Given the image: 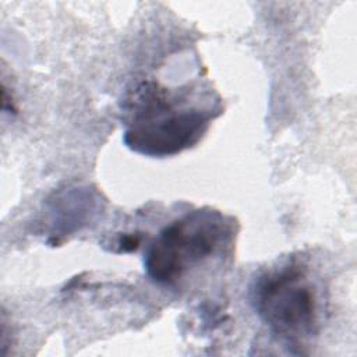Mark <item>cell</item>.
I'll return each mask as SVG.
<instances>
[{
  "instance_id": "6da1fadb",
  "label": "cell",
  "mask_w": 357,
  "mask_h": 357,
  "mask_svg": "<svg viewBox=\"0 0 357 357\" xmlns=\"http://www.w3.org/2000/svg\"><path fill=\"white\" fill-rule=\"evenodd\" d=\"M126 109V146L156 158L170 156L194 145L213 117L211 110L170 102L166 91L152 81H144L134 89Z\"/></svg>"
},
{
  "instance_id": "7a4b0ae2",
  "label": "cell",
  "mask_w": 357,
  "mask_h": 357,
  "mask_svg": "<svg viewBox=\"0 0 357 357\" xmlns=\"http://www.w3.org/2000/svg\"><path fill=\"white\" fill-rule=\"evenodd\" d=\"M251 304L271 332L284 340L298 342L318 331V290L301 264L289 262L262 273L251 287Z\"/></svg>"
},
{
  "instance_id": "3957f363",
  "label": "cell",
  "mask_w": 357,
  "mask_h": 357,
  "mask_svg": "<svg viewBox=\"0 0 357 357\" xmlns=\"http://www.w3.org/2000/svg\"><path fill=\"white\" fill-rule=\"evenodd\" d=\"M227 234L229 225L218 211L188 212L165 226L148 247L144 255L145 272L159 284H172L216 252Z\"/></svg>"
}]
</instances>
